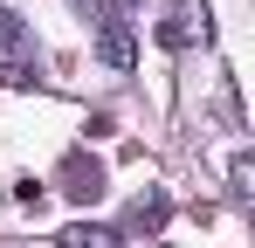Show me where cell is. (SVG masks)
<instances>
[{
  "label": "cell",
  "mask_w": 255,
  "mask_h": 248,
  "mask_svg": "<svg viewBox=\"0 0 255 248\" xmlns=\"http://www.w3.org/2000/svg\"><path fill=\"white\" fill-rule=\"evenodd\" d=\"M55 242L62 248H125V235H118V228H97V221H69Z\"/></svg>",
  "instance_id": "4"
},
{
  "label": "cell",
  "mask_w": 255,
  "mask_h": 248,
  "mask_svg": "<svg viewBox=\"0 0 255 248\" xmlns=\"http://www.w3.org/2000/svg\"><path fill=\"white\" fill-rule=\"evenodd\" d=\"M159 41H166L172 55L193 48V41H207V7H200V0H172L166 21H159Z\"/></svg>",
  "instance_id": "1"
},
{
  "label": "cell",
  "mask_w": 255,
  "mask_h": 248,
  "mask_svg": "<svg viewBox=\"0 0 255 248\" xmlns=\"http://www.w3.org/2000/svg\"><path fill=\"white\" fill-rule=\"evenodd\" d=\"M62 193H69L76 207H90L97 193H104V165L90 159V152H69V159H62Z\"/></svg>",
  "instance_id": "3"
},
{
  "label": "cell",
  "mask_w": 255,
  "mask_h": 248,
  "mask_svg": "<svg viewBox=\"0 0 255 248\" xmlns=\"http://www.w3.org/2000/svg\"><path fill=\"white\" fill-rule=\"evenodd\" d=\"M0 83H35V62H28V35L14 14H0Z\"/></svg>",
  "instance_id": "2"
},
{
  "label": "cell",
  "mask_w": 255,
  "mask_h": 248,
  "mask_svg": "<svg viewBox=\"0 0 255 248\" xmlns=\"http://www.w3.org/2000/svg\"><path fill=\"white\" fill-rule=\"evenodd\" d=\"M228 179H235V193H255V159H249V152H235V165H228Z\"/></svg>",
  "instance_id": "6"
},
{
  "label": "cell",
  "mask_w": 255,
  "mask_h": 248,
  "mask_svg": "<svg viewBox=\"0 0 255 248\" xmlns=\"http://www.w3.org/2000/svg\"><path fill=\"white\" fill-rule=\"evenodd\" d=\"M152 228H166V193L131 200V235H152Z\"/></svg>",
  "instance_id": "5"
}]
</instances>
